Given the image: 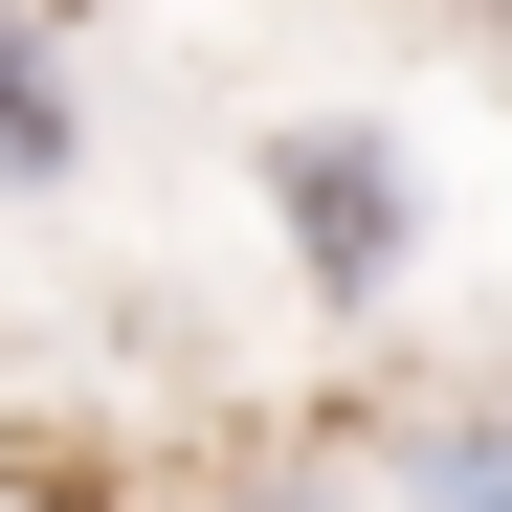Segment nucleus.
<instances>
[{
    "mask_svg": "<svg viewBox=\"0 0 512 512\" xmlns=\"http://www.w3.org/2000/svg\"><path fill=\"white\" fill-rule=\"evenodd\" d=\"M245 201H268L290 290H312L334 334H379V312L423 290V156H401L379 112H268V134H245Z\"/></svg>",
    "mask_w": 512,
    "mask_h": 512,
    "instance_id": "nucleus-1",
    "label": "nucleus"
},
{
    "mask_svg": "<svg viewBox=\"0 0 512 512\" xmlns=\"http://www.w3.org/2000/svg\"><path fill=\"white\" fill-rule=\"evenodd\" d=\"M357 490H379V512H512V379H401V401H357Z\"/></svg>",
    "mask_w": 512,
    "mask_h": 512,
    "instance_id": "nucleus-2",
    "label": "nucleus"
},
{
    "mask_svg": "<svg viewBox=\"0 0 512 512\" xmlns=\"http://www.w3.org/2000/svg\"><path fill=\"white\" fill-rule=\"evenodd\" d=\"M67 179H90V45L0 23V201H67Z\"/></svg>",
    "mask_w": 512,
    "mask_h": 512,
    "instance_id": "nucleus-3",
    "label": "nucleus"
},
{
    "mask_svg": "<svg viewBox=\"0 0 512 512\" xmlns=\"http://www.w3.org/2000/svg\"><path fill=\"white\" fill-rule=\"evenodd\" d=\"M201 512H357V446H268V468H223Z\"/></svg>",
    "mask_w": 512,
    "mask_h": 512,
    "instance_id": "nucleus-4",
    "label": "nucleus"
},
{
    "mask_svg": "<svg viewBox=\"0 0 512 512\" xmlns=\"http://www.w3.org/2000/svg\"><path fill=\"white\" fill-rule=\"evenodd\" d=\"M468 67H490V90H512V23H490V45H468Z\"/></svg>",
    "mask_w": 512,
    "mask_h": 512,
    "instance_id": "nucleus-5",
    "label": "nucleus"
}]
</instances>
